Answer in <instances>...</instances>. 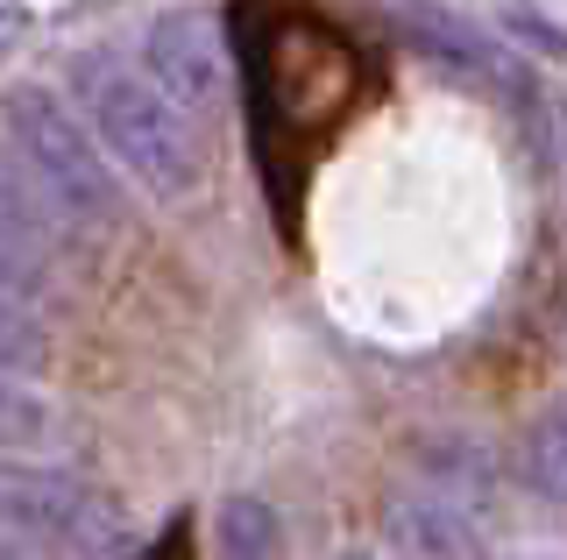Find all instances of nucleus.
Returning a JSON list of instances; mask_svg holds the SVG:
<instances>
[{
	"label": "nucleus",
	"mask_w": 567,
	"mask_h": 560,
	"mask_svg": "<svg viewBox=\"0 0 567 560\" xmlns=\"http://www.w3.org/2000/svg\"><path fill=\"white\" fill-rule=\"evenodd\" d=\"M79 93H85V114H93V135L106 143L128 178L150 191V199H192L206 178V143L192 128V114L156 85L142 64L128 58H79Z\"/></svg>",
	"instance_id": "1"
},
{
	"label": "nucleus",
	"mask_w": 567,
	"mask_h": 560,
	"mask_svg": "<svg viewBox=\"0 0 567 560\" xmlns=\"http://www.w3.org/2000/svg\"><path fill=\"white\" fill-rule=\"evenodd\" d=\"M0 114H8V135L22 149L29 178L50 191V206H64L79 220H114V178H106V164L93 149V128L50 85H14L0 100Z\"/></svg>",
	"instance_id": "2"
},
{
	"label": "nucleus",
	"mask_w": 567,
	"mask_h": 560,
	"mask_svg": "<svg viewBox=\"0 0 567 560\" xmlns=\"http://www.w3.org/2000/svg\"><path fill=\"white\" fill-rule=\"evenodd\" d=\"M142 72H150L185 114H220L235 93V64H227V37L206 8H164L142 29Z\"/></svg>",
	"instance_id": "3"
},
{
	"label": "nucleus",
	"mask_w": 567,
	"mask_h": 560,
	"mask_svg": "<svg viewBox=\"0 0 567 560\" xmlns=\"http://www.w3.org/2000/svg\"><path fill=\"white\" fill-rule=\"evenodd\" d=\"M383 539L398 560H483L468 518L447 497H433V489H398L383 504Z\"/></svg>",
	"instance_id": "4"
},
{
	"label": "nucleus",
	"mask_w": 567,
	"mask_h": 560,
	"mask_svg": "<svg viewBox=\"0 0 567 560\" xmlns=\"http://www.w3.org/2000/svg\"><path fill=\"white\" fill-rule=\"evenodd\" d=\"M50 191L29 185V164H8L0 156V284L29 291L50 262V214H43Z\"/></svg>",
	"instance_id": "5"
},
{
	"label": "nucleus",
	"mask_w": 567,
	"mask_h": 560,
	"mask_svg": "<svg viewBox=\"0 0 567 560\" xmlns=\"http://www.w3.org/2000/svg\"><path fill=\"white\" fill-rule=\"evenodd\" d=\"M213 560H291L284 518L262 497H227L213 511Z\"/></svg>",
	"instance_id": "6"
},
{
	"label": "nucleus",
	"mask_w": 567,
	"mask_h": 560,
	"mask_svg": "<svg viewBox=\"0 0 567 560\" xmlns=\"http://www.w3.org/2000/svg\"><path fill=\"white\" fill-rule=\"evenodd\" d=\"M419 476H425V489H433V497H447L454 511H468V504H483L489 489H496L489 454L468 447V440H433V447H419Z\"/></svg>",
	"instance_id": "7"
},
{
	"label": "nucleus",
	"mask_w": 567,
	"mask_h": 560,
	"mask_svg": "<svg viewBox=\"0 0 567 560\" xmlns=\"http://www.w3.org/2000/svg\"><path fill=\"white\" fill-rule=\"evenodd\" d=\"M50 440H58V412H50L14 370H0V454H35Z\"/></svg>",
	"instance_id": "8"
},
{
	"label": "nucleus",
	"mask_w": 567,
	"mask_h": 560,
	"mask_svg": "<svg viewBox=\"0 0 567 560\" xmlns=\"http://www.w3.org/2000/svg\"><path fill=\"white\" fill-rule=\"evenodd\" d=\"M0 370H14V376L43 370V320H35V305L14 284H0Z\"/></svg>",
	"instance_id": "9"
},
{
	"label": "nucleus",
	"mask_w": 567,
	"mask_h": 560,
	"mask_svg": "<svg viewBox=\"0 0 567 560\" xmlns=\"http://www.w3.org/2000/svg\"><path fill=\"white\" fill-rule=\"evenodd\" d=\"M525 476H532V489H546L554 504H567V412H554V418H539V426H532Z\"/></svg>",
	"instance_id": "10"
},
{
	"label": "nucleus",
	"mask_w": 567,
	"mask_h": 560,
	"mask_svg": "<svg viewBox=\"0 0 567 560\" xmlns=\"http://www.w3.org/2000/svg\"><path fill=\"white\" fill-rule=\"evenodd\" d=\"M546 128H554V170H560V191H567V100L546 107Z\"/></svg>",
	"instance_id": "11"
},
{
	"label": "nucleus",
	"mask_w": 567,
	"mask_h": 560,
	"mask_svg": "<svg viewBox=\"0 0 567 560\" xmlns=\"http://www.w3.org/2000/svg\"><path fill=\"white\" fill-rule=\"evenodd\" d=\"M341 560H369V553H341Z\"/></svg>",
	"instance_id": "12"
}]
</instances>
